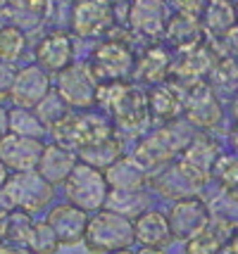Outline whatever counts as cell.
<instances>
[{"mask_svg": "<svg viewBox=\"0 0 238 254\" xmlns=\"http://www.w3.org/2000/svg\"><path fill=\"white\" fill-rule=\"evenodd\" d=\"M0 254H34L29 247H17L10 243H0Z\"/></svg>", "mask_w": 238, "mask_h": 254, "instance_id": "cell-37", "label": "cell"}, {"mask_svg": "<svg viewBox=\"0 0 238 254\" xmlns=\"http://www.w3.org/2000/svg\"><path fill=\"white\" fill-rule=\"evenodd\" d=\"M95 105L102 110V114H110L114 128L126 135H141L153 119L148 93L126 81L100 83Z\"/></svg>", "mask_w": 238, "mask_h": 254, "instance_id": "cell-1", "label": "cell"}, {"mask_svg": "<svg viewBox=\"0 0 238 254\" xmlns=\"http://www.w3.org/2000/svg\"><path fill=\"white\" fill-rule=\"evenodd\" d=\"M150 204V195H148L146 190H110V195H107V202H105V209L110 211H117V214H122L126 219H136L138 214H143Z\"/></svg>", "mask_w": 238, "mask_h": 254, "instance_id": "cell-27", "label": "cell"}, {"mask_svg": "<svg viewBox=\"0 0 238 254\" xmlns=\"http://www.w3.org/2000/svg\"><path fill=\"white\" fill-rule=\"evenodd\" d=\"M138 81L143 83H164V78L171 74V55L164 48H150L146 50V55L136 60V71Z\"/></svg>", "mask_w": 238, "mask_h": 254, "instance_id": "cell-26", "label": "cell"}, {"mask_svg": "<svg viewBox=\"0 0 238 254\" xmlns=\"http://www.w3.org/2000/svg\"><path fill=\"white\" fill-rule=\"evenodd\" d=\"M122 155H124V147H122V140H119L117 135H112L110 140H102V143L93 145V147L79 150L81 162L95 166V169H100V171L110 169V166H112Z\"/></svg>", "mask_w": 238, "mask_h": 254, "instance_id": "cell-28", "label": "cell"}, {"mask_svg": "<svg viewBox=\"0 0 238 254\" xmlns=\"http://www.w3.org/2000/svg\"><path fill=\"white\" fill-rule=\"evenodd\" d=\"M217 178L222 183V190L229 195V199L238 202V157L229 159L224 166L217 169Z\"/></svg>", "mask_w": 238, "mask_h": 254, "instance_id": "cell-34", "label": "cell"}, {"mask_svg": "<svg viewBox=\"0 0 238 254\" xmlns=\"http://www.w3.org/2000/svg\"><path fill=\"white\" fill-rule=\"evenodd\" d=\"M88 69L98 83H110V81H126L136 71V57L131 48L124 41H102L91 55Z\"/></svg>", "mask_w": 238, "mask_h": 254, "instance_id": "cell-8", "label": "cell"}, {"mask_svg": "<svg viewBox=\"0 0 238 254\" xmlns=\"http://www.w3.org/2000/svg\"><path fill=\"white\" fill-rule=\"evenodd\" d=\"M231 140H234V147H236V150H238V131L234 133V138H231Z\"/></svg>", "mask_w": 238, "mask_h": 254, "instance_id": "cell-45", "label": "cell"}, {"mask_svg": "<svg viewBox=\"0 0 238 254\" xmlns=\"http://www.w3.org/2000/svg\"><path fill=\"white\" fill-rule=\"evenodd\" d=\"M134 240V221L117 211L100 209L91 214L83 247L91 254H110L117 250H129Z\"/></svg>", "mask_w": 238, "mask_h": 254, "instance_id": "cell-4", "label": "cell"}, {"mask_svg": "<svg viewBox=\"0 0 238 254\" xmlns=\"http://www.w3.org/2000/svg\"><path fill=\"white\" fill-rule=\"evenodd\" d=\"M171 2H174L176 12H181V14H191V17H200L207 0H171Z\"/></svg>", "mask_w": 238, "mask_h": 254, "instance_id": "cell-36", "label": "cell"}, {"mask_svg": "<svg viewBox=\"0 0 238 254\" xmlns=\"http://www.w3.org/2000/svg\"><path fill=\"white\" fill-rule=\"evenodd\" d=\"M171 164L179 171V176L198 192L217 171V164H219V145L207 133H195L191 138V143L183 147V152Z\"/></svg>", "mask_w": 238, "mask_h": 254, "instance_id": "cell-6", "label": "cell"}, {"mask_svg": "<svg viewBox=\"0 0 238 254\" xmlns=\"http://www.w3.org/2000/svg\"><path fill=\"white\" fill-rule=\"evenodd\" d=\"M136 254H167L164 247H141Z\"/></svg>", "mask_w": 238, "mask_h": 254, "instance_id": "cell-42", "label": "cell"}, {"mask_svg": "<svg viewBox=\"0 0 238 254\" xmlns=\"http://www.w3.org/2000/svg\"><path fill=\"white\" fill-rule=\"evenodd\" d=\"M7 98H10V95H7L5 90H0V110H2V105H5V100Z\"/></svg>", "mask_w": 238, "mask_h": 254, "instance_id": "cell-43", "label": "cell"}, {"mask_svg": "<svg viewBox=\"0 0 238 254\" xmlns=\"http://www.w3.org/2000/svg\"><path fill=\"white\" fill-rule=\"evenodd\" d=\"M188 93H186V122L195 126V128H203V131H210L215 128L217 124L222 122V102L217 98L215 88L210 83H193V86H186Z\"/></svg>", "mask_w": 238, "mask_h": 254, "instance_id": "cell-11", "label": "cell"}, {"mask_svg": "<svg viewBox=\"0 0 238 254\" xmlns=\"http://www.w3.org/2000/svg\"><path fill=\"white\" fill-rule=\"evenodd\" d=\"M5 7H7V0H0V12L5 10Z\"/></svg>", "mask_w": 238, "mask_h": 254, "instance_id": "cell-46", "label": "cell"}, {"mask_svg": "<svg viewBox=\"0 0 238 254\" xmlns=\"http://www.w3.org/2000/svg\"><path fill=\"white\" fill-rule=\"evenodd\" d=\"M186 93L188 88L181 81H164L158 83L155 88L148 93V105H150V114L158 122H179V117L186 110Z\"/></svg>", "mask_w": 238, "mask_h": 254, "instance_id": "cell-16", "label": "cell"}, {"mask_svg": "<svg viewBox=\"0 0 238 254\" xmlns=\"http://www.w3.org/2000/svg\"><path fill=\"white\" fill-rule=\"evenodd\" d=\"M88 219H91L88 211L79 209L72 202H62V204H55L48 209L46 223L55 231L62 247H74V245H83Z\"/></svg>", "mask_w": 238, "mask_h": 254, "instance_id": "cell-13", "label": "cell"}, {"mask_svg": "<svg viewBox=\"0 0 238 254\" xmlns=\"http://www.w3.org/2000/svg\"><path fill=\"white\" fill-rule=\"evenodd\" d=\"M134 240L141 247H167L174 240L167 214L158 209H146L134 219Z\"/></svg>", "mask_w": 238, "mask_h": 254, "instance_id": "cell-21", "label": "cell"}, {"mask_svg": "<svg viewBox=\"0 0 238 254\" xmlns=\"http://www.w3.org/2000/svg\"><path fill=\"white\" fill-rule=\"evenodd\" d=\"M114 131H117L114 124L102 112L88 110H69L60 122L50 126L55 143L65 145L74 152L93 147V145L102 143V140H110Z\"/></svg>", "mask_w": 238, "mask_h": 254, "instance_id": "cell-2", "label": "cell"}, {"mask_svg": "<svg viewBox=\"0 0 238 254\" xmlns=\"http://www.w3.org/2000/svg\"><path fill=\"white\" fill-rule=\"evenodd\" d=\"M167 5L164 0H131L129 24L141 36H159L167 29Z\"/></svg>", "mask_w": 238, "mask_h": 254, "instance_id": "cell-20", "label": "cell"}, {"mask_svg": "<svg viewBox=\"0 0 238 254\" xmlns=\"http://www.w3.org/2000/svg\"><path fill=\"white\" fill-rule=\"evenodd\" d=\"M114 24V7L107 0H77L72 7V31L81 38H98Z\"/></svg>", "mask_w": 238, "mask_h": 254, "instance_id": "cell-12", "label": "cell"}, {"mask_svg": "<svg viewBox=\"0 0 238 254\" xmlns=\"http://www.w3.org/2000/svg\"><path fill=\"white\" fill-rule=\"evenodd\" d=\"M26 50V36L19 26H0V60L2 62H17Z\"/></svg>", "mask_w": 238, "mask_h": 254, "instance_id": "cell-31", "label": "cell"}, {"mask_svg": "<svg viewBox=\"0 0 238 254\" xmlns=\"http://www.w3.org/2000/svg\"><path fill=\"white\" fill-rule=\"evenodd\" d=\"M5 135H10V117H7V110L2 107V110H0V140H2Z\"/></svg>", "mask_w": 238, "mask_h": 254, "instance_id": "cell-38", "label": "cell"}, {"mask_svg": "<svg viewBox=\"0 0 238 254\" xmlns=\"http://www.w3.org/2000/svg\"><path fill=\"white\" fill-rule=\"evenodd\" d=\"M43 147L46 145L36 138H22V135L10 133L0 140V162L10 169V174L34 171L43 155Z\"/></svg>", "mask_w": 238, "mask_h": 254, "instance_id": "cell-15", "label": "cell"}, {"mask_svg": "<svg viewBox=\"0 0 238 254\" xmlns=\"http://www.w3.org/2000/svg\"><path fill=\"white\" fill-rule=\"evenodd\" d=\"M7 178H10V169L0 162V192H2V188H5V183H7Z\"/></svg>", "mask_w": 238, "mask_h": 254, "instance_id": "cell-41", "label": "cell"}, {"mask_svg": "<svg viewBox=\"0 0 238 254\" xmlns=\"http://www.w3.org/2000/svg\"><path fill=\"white\" fill-rule=\"evenodd\" d=\"M74 60V41L67 31H53L36 45V64L46 71H62Z\"/></svg>", "mask_w": 238, "mask_h": 254, "instance_id": "cell-18", "label": "cell"}, {"mask_svg": "<svg viewBox=\"0 0 238 254\" xmlns=\"http://www.w3.org/2000/svg\"><path fill=\"white\" fill-rule=\"evenodd\" d=\"M5 209H22L26 214L46 211L48 204H53L55 186H50L38 171H19L10 174L5 188L0 192Z\"/></svg>", "mask_w": 238, "mask_h": 254, "instance_id": "cell-5", "label": "cell"}, {"mask_svg": "<svg viewBox=\"0 0 238 254\" xmlns=\"http://www.w3.org/2000/svg\"><path fill=\"white\" fill-rule=\"evenodd\" d=\"M110 254H136V252H131V247H129V250H117V252H110Z\"/></svg>", "mask_w": 238, "mask_h": 254, "instance_id": "cell-44", "label": "cell"}, {"mask_svg": "<svg viewBox=\"0 0 238 254\" xmlns=\"http://www.w3.org/2000/svg\"><path fill=\"white\" fill-rule=\"evenodd\" d=\"M210 219H212V211H210V207H207L198 195H188V197L174 199L169 211H167L171 238H174L176 243H188Z\"/></svg>", "mask_w": 238, "mask_h": 254, "instance_id": "cell-10", "label": "cell"}, {"mask_svg": "<svg viewBox=\"0 0 238 254\" xmlns=\"http://www.w3.org/2000/svg\"><path fill=\"white\" fill-rule=\"evenodd\" d=\"M203 31L205 29L200 24V17H191V14H181V12L169 17L167 29H164L169 43L181 53H188L193 48L203 45Z\"/></svg>", "mask_w": 238, "mask_h": 254, "instance_id": "cell-22", "label": "cell"}, {"mask_svg": "<svg viewBox=\"0 0 238 254\" xmlns=\"http://www.w3.org/2000/svg\"><path fill=\"white\" fill-rule=\"evenodd\" d=\"M98 86L100 83L93 76L91 69L79 64H69L67 69H62L55 81V90L72 110H91V107H95Z\"/></svg>", "mask_w": 238, "mask_h": 254, "instance_id": "cell-9", "label": "cell"}, {"mask_svg": "<svg viewBox=\"0 0 238 254\" xmlns=\"http://www.w3.org/2000/svg\"><path fill=\"white\" fill-rule=\"evenodd\" d=\"M60 240H57L55 231L48 226L46 221H38L34 226L31 240H29V250L34 254H57L60 252Z\"/></svg>", "mask_w": 238, "mask_h": 254, "instance_id": "cell-33", "label": "cell"}, {"mask_svg": "<svg viewBox=\"0 0 238 254\" xmlns=\"http://www.w3.org/2000/svg\"><path fill=\"white\" fill-rule=\"evenodd\" d=\"M215 50L212 48H205V45H198L188 53H183V60L176 66V76L179 81H186V86H193V83H200V78L212 74L215 69Z\"/></svg>", "mask_w": 238, "mask_h": 254, "instance_id": "cell-25", "label": "cell"}, {"mask_svg": "<svg viewBox=\"0 0 238 254\" xmlns=\"http://www.w3.org/2000/svg\"><path fill=\"white\" fill-rule=\"evenodd\" d=\"M7 214L10 209L0 207V243H5V235H7Z\"/></svg>", "mask_w": 238, "mask_h": 254, "instance_id": "cell-39", "label": "cell"}, {"mask_svg": "<svg viewBox=\"0 0 238 254\" xmlns=\"http://www.w3.org/2000/svg\"><path fill=\"white\" fill-rule=\"evenodd\" d=\"M224 254H238V231L234 233V238H231L229 245L224 247Z\"/></svg>", "mask_w": 238, "mask_h": 254, "instance_id": "cell-40", "label": "cell"}, {"mask_svg": "<svg viewBox=\"0 0 238 254\" xmlns=\"http://www.w3.org/2000/svg\"><path fill=\"white\" fill-rule=\"evenodd\" d=\"M79 164V155L60 143H50L43 147V155L38 159L36 171L46 178L50 186H65L74 166Z\"/></svg>", "mask_w": 238, "mask_h": 254, "instance_id": "cell-19", "label": "cell"}, {"mask_svg": "<svg viewBox=\"0 0 238 254\" xmlns=\"http://www.w3.org/2000/svg\"><path fill=\"white\" fill-rule=\"evenodd\" d=\"M17 66H14V62H2L0 60V90H5L7 95H10V88L12 83H14V78H17Z\"/></svg>", "mask_w": 238, "mask_h": 254, "instance_id": "cell-35", "label": "cell"}, {"mask_svg": "<svg viewBox=\"0 0 238 254\" xmlns=\"http://www.w3.org/2000/svg\"><path fill=\"white\" fill-rule=\"evenodd\" d=\"M236 17H238V2H236Z\"/></svg>", "mask_w": 238, "mask_h": 254, "instance_id": "cell-48", "label": "cell"}, {"mask_svg": "<svg viewBox=\"0 0 238 254\" xmlns=\"http://www.w3.org/2000/svg\"><path fill=\"white\" fill-rule=\"evenodd\" d=\"M34 214H26L22 209H10L7 214V235L5 243L17 245V247H29L31 233H34Z\"/></svg>", "mask_w": 238, "mask_h": 254, "instance_id": "cell-30", "label": "cell"}, {"mask_svg": "<svg viewBox=\"0 0 238 254\" xmlns=\"http://www.w3.org/2000/svg\"><path fill=\"white\" fill-rule=\"evenodd\" d=\"M50 90H53L50 88V76H48L46 69L38 64H29L17 71V78L10 88V100L14 102V107L34 110Z\"/></svg>", "mask_w": 238, "mask_h": 254, "instance_id": "cell-14", "label": "cell"}, {"mask_svg": "<svg viewBox=\"0 0 238 254\" xmlns=\"http://www.w3.org/2000/svg\"><path fill=\"white\" fill-rule=\"evenodd\" d=\"M236 231H238L236 221L212 216V219L186 243L183 254H224V247L229 245V240L234 238Z\"/></svg>", "mask_w": 238, "mask_h": 254, "instance_id": "cell-17", "label": "cell"}, {"mask_svg": "<svg viewBox=\"0 0 238 254\" xmlns=\"http://www.w3.org/2000/svg\"><path fill=\"white\" fill-rule=\"evenodd\" d=\"M105 178L110 190H141L148 181V171L134 155H122L110 169H105Z\"/></svg>", "mask_w": 238, "mask_h": 254, "instance_id": "cell-23", "label": "cell"}, {"mask_svg": "<svg viewBox=\"0 0 238 254\" xmlns=\"http://www.w3.org/2000/svg\"><path fill=\"white\" fill-rule=\"evenodd\" d=\"M195 133L191 131V124L169 122L162 124L158 131L148 133L134 150V159L146 171H158L162 166L171 164L183 152V147L191 143Z\"/></svg>", "mask_w": 238, "mask_h": 254, "instance_id": "cell-3", "label": "cell"}, {"mask_svg": "<svg viewBox=\"0 0 238 254\" xmlns=\"http://www.w3.org/2000/svg\"><path fill=\"white\" fill-rule=\"evenodd\" d=\"M65 192L72 204H77L79 209L88 211V214H95V211L105 209L110 186H107L105 171L79 159V164L74 166V171L69 174L67 183H65Z\"/></svg>", "mask_w": 238, "mask_h": 254, "instance_id": "cell-7", "label": "cell"}, {"mask_svg": "<svg viewBox=\"0 0 238 254\" xmlns=\"http://www.w3.org/2000/svg\"><path fill=\"white\" fill-rule=\"evenodd\" d=\"M107 2H112V5H114V2H119V0H107Z\"/></svg>", "mask_w": 238, "mask_h": 254, "instance_id": "cell-47", "label": "cell"}, {"mask_svg": "<svg viewBox=\"0 0 238 254\" xmlns=\"http://www.w3.org/2000/svg\"><path fill=\"white\" fill-rule=\"evenodd\" d=\"M7 117H10V133H14V135L41 140V138H43V133L48 131V126L38 119V114H36L34 110L14 107V110L7 112Z\"/></svg>", "mask_w": 238, "mask_h": 254, "instance_id": "cell-29", "label": "cell"}, {"mask_svg": "<svg viewBox=\"0 0 238 254\" xmlns=\"http://www.w3.org/2000/svg\"><path fill=\"white\" fill-rule=\"evenodd\" d=\"M69 110H72V107H69V105L62 98H60V93H57V90H50L46 98H43L34 107V112L38 114V119L46 124L48 128H50L53 124L60 122V119H62V117H65Z\"/></svg>", "mask_w": 238, "mask_h": 254, "instance_id": "cell-32", "label": "cell"}, {"mask_svg": "<svg viewBox=\"0 0 238 254\" xmlns=\"http://www.w3.org/2000/svg\"><path fill=\"white\" fill-rule=\"evenodd\" d=\"M200 24L210 36L224 38L229 31H234L238 26L236 5L231 0H207L203 14H200Z\"/></svg>", "mask_w": 238, "mask_h": 254, "instance_id": "cell-24", "label": "cell"}]
</instances>
